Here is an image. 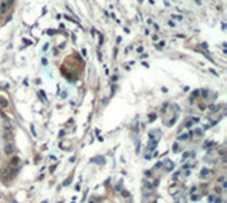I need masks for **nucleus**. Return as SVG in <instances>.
<instances>
[{"label":"nucleus","mask_w":227,"mask_h":203,"mask_svg":"<svg viewBox=\"0 0 227 203\" xmlns=\"http://www.w3.org/2000/svg\"><path fill=\"white\" fill-rule=\"evenodd\" d=\"M64 17H65V18H67L68 21H74V23H78L77 20H74V18H71V17H68V16H64Z\"/></svg>","instance_id":"f257e3e1"},{"label":"nucleus","mask_w":227,"mask_h":203,"mask_svg":"<svg viewBox=\"0 0 227 203\" xmlns=\"http://www.w3.org/2000/svg\"><path fill=\"white\" fill-rule=\"evenodd\" d=\"M6 7H7V6L3 3V4H1V7H0V12H6Z\"/></svg>","instance_id":"f03ea898"},{"label":"nucleus","mask_w":227,"mask_h":203,"mask_svg":"<svg viewBox=\"0 0 227 203\" xmlns=\"http://www.w3.org/2000/svg\"><path fill=\"white\" fill-rule=\"evenodd\" d=\"M172 17H175V18H178V20H183V17H182V16H172Z\"/></svg>","instance_id":"20e7f679"},{"label":"nucleus","mask_w":227,"mask_h":203,"mask_svg":"<svg viewBox=\"0 0 227 203\" xmlns=\"http://www.w3.org/2000/svg\"><path fill=\"white\" fill-rule=\"evenodd\" d=\"M163 44H165V43H163V41H160L159 44H156V48H162V47H163Z\"/></svg>","instance_id":"7ed1b4c3"}]
</instances>
